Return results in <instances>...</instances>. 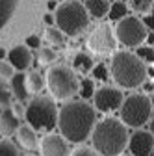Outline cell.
<instances>
[{"instance_id":"cell-1","label":"cell","mask_w":154,"mask_h":156,"mask_svg":"<svg viewBox=\"0 0 154 156\" xmlns=\"http://www.w3.org/2000/svg\"><path fill=\"white\" fill-rule=\"evenodd\" d=\"M95 123L97 112L86 101H67L61 108H58L56 126L67 143H84L89 140Z\"/></svg>"},{"instance_id":"cell-2","label":"cell","mask_w":154,"mask_h":156,"mask_svg":"<svg viewBox=\"0 0 154 156\" xmlns=\"http://www.w3.org/2000/svg\"><path fill=\"white\" fill-rule=\"evenodd\" d=\"M89 138L97 156H121L126 149L128 128L115 117H104L95 123Z\"/></svg>"},{"instance_id":"cell-3","label":"cell","mask_w":154,"mask_h":156,"mask_svg":"<svg viewBox=\"0 0 154 156\" xmlns=\"http://www.w3.org/2000/svg\"><path fill=\"white\" fill-rule=\"evenodd\" d=\"M108 69L117 87H123V89L139 87L147 80V65L134 52H128V50L113 52L111 63Z\"/></svg>"},{"instance_id":"cell-4","label":"cell","mask_w":154,"mask_h":156,"mask_svg":"<svg viewBox=\"0 0 154 156\" xmlns=\"http://www.w3.org/2000/svg\"><path fill=\"white\" fill-rule=\"evenodd\" d=\"M54 24L63 35L76 37L89 26V15L78 0H65L54 9Z\"/></svg>"},{"instance_id":"cell-5","label":"cell","mask_w":154,"mask_h":156,"mask_svg":"<svg viewBox=\"0 0 154 156\" xmlns=\"http://www.w3.org/2000/svg\"><path fill=\"white\" fill-rule=\"evenodd\" d=\"M119 117L126 128L141 130V126L149 123L152 125V99L143 93H132L124 97L119 108Z\"/></svg>"},{"instance_id":"cell-6","label":"cell","mask_w":154,"mask_h":156,"mask_svg":"<svg viewBox=\"0 0 154 156\" xmlns=\"http://www.w3.org/2000/svg\"><path fill=\"white\" fill-rule=\"evenodd\" d=\"M23 117L26 119V125L33 128L35 132H39V130L52 132L58 121V106L50 97L37 95V97H32V101L24 108Z\"/></svg>"},{"instance_id":"cell-7","label":"cell","mask_w":154,"mask_h":156,"mask_svg":"<svg viewBox=\"0 0 154 156\" xmlns=\"http://www.w3.org/2000/svg\"><path fill=\"white\" fill-rule=\"evenodd\" d=\"M47 86L56 101H71L78 93V76L67 65H54L47 73Z\"/></svg>"},{"instance_id":"cell-8","label":"cell","mask_w":154,"mask_h":156,"mask_svg":"<svg viewBox=\"0 0 154 156\" xmlns=\"http://www.w3.org/2000/svg\"><path fill=\"white\" fill-rule=\"evenodd\" d=\"M113 35H115V41H119L126 48H138V47H141V43H145L147 30L141 24L139 17L126 15L124 19H121L117 23V26L113 30Z\"/></svg>"},{"instance_id":"cell-9","label":"cell","mask_w":154,"mask_h":156,"mask_svg":"<svg viewBox=\"0 0 154 156\" xmlns=\"http://www.w3.org/2000/svg\"><path fill=\"white\" fill-rule=\"evenodd\" d=\"M115 47H117V41H115L113 30L106 23L95 26V30L87 37V48L95 54H111L115 52Z\"/></svg>"},{"instance_id":"cell-10","label":"cell","mask_w":154,"mask_h":156,"mask_svg":"<svg viewBox=\"0 0 154 156\" xmlns=\"http://www.w3.org/2000/svg\"><path fill=\"white\" fill-rule=\"evenodd\" d=\"M124 99V95L119 87L113 86H102L99 89H95L93 93V108L95 112H102V113H110L121 108V102Z\"/></svg>"},{"instance_id":"cell-11","label":"cell","mask_w":154,"mask_h":156,"mask_svg":"<svg viewBox=\"0 0 154 156\" xmlns=\"http://www.w3.org/2000/svg\"><path fill=\"white\" fill-rule=\"evenodd\" d=\"M152 132L149 130H136L128 136L126 149L130 156H152Z\"/></svg>"},{"instance_id":"cell-12","label":"cell","mask_w":154,"mask_h":156,"mask_svg":"<svg viewBox=\"0 0 154 156\" xmlns=\"http://www.w3.org/2000/svg\"><path fill=\"white\" fill-rule=\"evenodd\" d=\"M41 156H69V143L60 134H45L37 143Z\"/></svg>"},{"instance_id":"cell-13","label":"cell","mask_w":154,"mask_h":156,"mask_svg":"<svg viewBox=\"0 0 154 156\" xmlns=\"http://www.w3.org/2000/svg\"><path fill=\"white\" fill-rule=\"evenodd\" d=\"M8 63L13 67V71H26L32 65V52L24 45H17L11 50H8Z\"/></svg>"},{"instance_id":"cell-14","label":"cell","mask_w":154,"mask_h":156,"mask_svg":"<svg viewBox=\"0 0 154 156\" xmlns=\"http://www.w3.org/2000/svg\"><path fill=\"white\" fill-rule=\"evenodd\" d=\"M8 87L11 91V97L17 102H26L30 99V93L26 89V76H24V73H15L9 78V86Z\"/></svg>"},{"instance_id":"cell-15","label":"cell","mask_w":154,"mask_h":156,"mask_svg":"<svg viewBox=\"0 0 154 156\" xmlns=\"http://www.w3.org/2000/svg\"><path fill=\"white\" fill-rule=\"evenodd\" d=\"M21 126L19 117L11 112V108H4L0 112V136H4L8 140L9 136H13L17 132V128Z\"/></svg>"},{"instance_id":"cell-16","label":"cell","mask_w":154,"mask_h":156,"mask_svg":"<svg viewBox=\"0 0 154 156\" xmlns=\"http://www.w3.org/2000/svg\"><path fill=\"white\" fill-rule=\"evenodd\" d=\"M17 141L21 143V147H24L26 151H32V149H37V134L33 128H30L28 125H21L17 128Z\"/></svg>"},{"instance_id":"cell-17","label":"cell","mask_w":154,"mask_h":156,"mask_svg":"<svg viewBox=\"0 0 154 156\" xmlns=\"http://www.w3.org/2000/svg\"><path fill=\"white\" fill-rule=\"evenodd\" d=\"M86 11L89 17L93 19H102L108 15V9H110V0H86L84 4Z\"/></svg>"},{"instance_id":"cell-18","label":"cell","mask_w":154,"mask_h":156,"mask_svg":"<svg viewBox=\"0 0 154 156\" xmlns=\"http://www.w3.org/2000/svg\"><path fill=\"white\" fill-rule=\"evenodd\" d=\"M93 67V58L86 52H76L72 56V71L74 73H82V74H87Z\"/></svg>"},{"instance_id":"cell-19","label":"cell","mask_w":154,"mask_h":156,"mask_svg":"<svg viewBox=\"0 0 154 156\" xmlns=\"http://www.w3.org/2000/svg\"><path fill=\"white\" fill-rule=\"evenodd\" d=\"M19 2H21V0H0V30L11 21Z\"/></svg>"},{"instance_id":"cell-20","label":"cell","mask_w":154,"mask_h":156,"mask_svg":"<svg viewBox=\"0 0 154 156\" xmlns=\"http://www.w3.org/2000/svg\"><path fill=\"white\" fill-rule=\"evenodd\" d=\"M24 76H26V89H28L30 95H32V93H39V91L43 89V86H45V78L41 76V73L30 71V73H26Z\"/></svg>"},{"instance_id":"cell-21","label":"cell","mask_w":154,"mask_h":156,"mask_svg":"<svg viewBox=\"0 0 154 156\" xmlns=\"http://www.w3.org/2000/svg\"><path fill=\"white\" fill-rule=\"evenodd\" d=\"M126 15H128V6H126L124 2L117 0V2L110 4V9H108V19H110V21L119 23L121 19H124Z\"/></svg>"},{"instance_id":"cell-22","label":"cell","mask_w":154,"mask_h":156,"mask_svg":"<svg viewBox=\"0 0 154 156\" xmlns=\"http://www.w3.org/2000/svg\"><path fill=\"white\" fill-rule=\"evenodd\" d=\"M45 41L50 43L52 47H63L65 45V35L54 26H47L45 28Z\"/></svg>"},{"instance_id":"cell-23","label":"cell","mask_w":154,"mask_h":156,"mask_svg":"<svg viewBox=\"0 0 154 156\" xmlns=\"http://www.w3.org/2000/svg\"><path fill=\"white\" fill-rule=\"evenodd\" d=\"M93 93H95V82L91 78H82V80H78V95H80L82 101H91Z\"/></svg>"},{"instance_id":"cell-24","label":"cell","mask_w":154,"mask_h":156,"mask_svg":"<svg viewBox=\"0 0 154 156\" xmlns=\"http://www.w3.org/2000/svg\"><path fill=\"white\" fill-rule=\"evenodd\" d=\"M91 80H97V82H108L110 78V69L106 67V63H97L91 67Z\"/></svg>"},{"instance_id":"cell-25","label":"cell","mask_w":154,"mask_h":156,"mask_svg":"<svg viewBox=\"0 0 154 156\" xmlns=\"http://www.w3.org/2000/svg\"><path fill=\"white\" fill-rule=\"evenodd\" d=\"M39 63H43V65H50V63H54L56 62V58H58V54H56V50L52 48V47H43V48H39Z\"/></svg>"},{"instance_id":"cell-26","label":"cell","mask_w":154,"mask_h":156,"mask_svg":"<svg viewBox=\"0 0 154 156\" xmlns=\"http://www.w3.org/2000/svg\"><path fill=\"white\" fill-rule=\"evenodd\" d=\"M0 156H21L17 145L9 140H0Z\"/></svg>"},{"instance_id":"cell-27","label":"cell","mask_w":154,"mask_h":156,"mask_svg":"<svg viewBox=\"0 0 154 156\" xmlns=\"http://www.w3.org/2000/svg\"><path fill=\"white\" fill-rule=\"evenodd\" d=\"M130 8L136 13H150L152 11V0H130Z\"/></svg>"},{"instance_id":"cell-28","label":"cell","mask_w":154,"mask_h":156,"mask_svg":"<svg viewBox=\"0 0 154 156\" xmlns=\"http://www.w3.org/2000/svg\"><path fill=\"white\" fill-rule=\"evenodd\" d=\"M134 54H136V56L139 58V60H141L145 65H147V63H150V65H152V60H154L152 47H147V45L143 47V45H141V47H138V48H136V52H134Z\"/></svg>"},{"instance_id":"cell-29","label":"cell","mask_w":154,"mask_h":156,"mask_svg":"<svg viewBox=\"0 0 154 156\" xmlns=\"http://www.w3.org/2000/svg\"><path fill=\"white\" fill-rule=\"evenodd\" d=\"M11 101H13V97H11L9 87H8V86H4V84H0V106L9 108Z\"/></svg>"},{"instance_id":"cell-30","label":"cell","mask_w":154,"mask_h":156,"mask_svg":"<svg viewBox=\"0 0 154 156\" xmlns=\"http://www.w3.org/2000/svg\"><path fill=\"white\" fill-rule=\"evenodd\" d=\"M13 74H15V71L8 62H0V80H9Z\"/></svg>"},{"instance_id":"cell-31","label":"cell","mask_w":154,"mask_h":156,"mask_svg":"<svg viewBox=\"0 0 154 156\" xmlns=\"http://www.w3.org/2000/svg\"><path fill=\"white\" fill-rule=\"evenodd\" d=\"M24 43H26L24 47H26L28 50H30V48H32V50H39V48H41V39L37 37V35H28Z\"/></svg>"},{"instance_id":"cell-32","label":"cell","mask_w":154,"mask_h":156,"mask_svg":"<svg viewBox=\"0 0 154 156\" xmlns=\"http://www.w3.org/2000/svg\"><path fill=\"white\" fill-rule=\"evenodd\" d=\"M69 156H97L91 147H76L72 152H69Z\"/></svg>"},{"instance_id":"cell-33","label":"cell","mask_w":154,"mask_h":156,"mask_svg":"<svg viewBox=\"0 0 154 156\" xmlns=\"http://www.w3.org/2000/svg\"><path fill=\"white\" fill-rule=\"evenodd\" d=\"M9 106H11V112H13V113L19 117V119H21V117L24 115V106H23L21 102H17V101H15V102H11Z\"/></svg>"},{"instance_id":"cell-34","label":"cell","mask_w":154,"mask_h":156,"mask_svg":"<svg viewBox=\"0 0 154 156\" xmlns=\"http://www.w3.org/2000/svg\"><path fill=\"white\" fill-rule=\"evenodd\" d=\"M43 23H45V24H48V26H52V24H54V15H52V13H45Z\"/></svg>"},{"instance_id":"cell-35","label":"cell","mask_w":154,"mask_h":156,"mask_svg":"<svg viewBox=\"0 0 154 156\" xmlns=\"http://www.w3.org/2000/svg\"><path fill=\"white\" fill-rule=\"evenodd\" d=\"M143 89H145V93L143 95H152V82H147V84H143Z\"/></svg>"},{"instance_id":"cell-36","label":"cell","mask_w":154,"mask_h":156,"mask_svg":"<svg viewBox=\"0 0 154 156\" xmlns=\"http://www.w3.org/2000/svg\"><path fill=\"white\" fill-rule=\"evenodd\" d=\"M47 8H48V9H56V8H58V4H56V0H48V4H47Z\"/></svg>"},{"instance_id":"cell-37","label":"cell","mask_w":154,"mask_h":156,"mask_svg":"<svg viewBox=\"0 0 154 156\" xmlns=\"http://www.w3.org/2000/svg\"><path fill=\"white\" fill-rule=\"evenodd\" d=\"M8 56V52L4 50V48H0V62H4V58Z\"/></svg>"},{"instance_id":"cell-38","label":"cell","mask_w":154,"mask_h":156,"mask_svg":"<svg viewBox=\"0 0 154 156\" xmlns=\"http://www.w3.org/2000/svg\"><path fill=\"white\" fill-rule=\"evenodd\" d=\"M121 156H130V154H121Z\"/></svg>"},{"instance_id":"cell-39","label":"cell","mask_w":154,"mask_h":156,"mask_svg":"<svg viewBox=\"0 0 154 156\" xmlns=\"http://www.w3.org/2000/svg\"><path fill=\"white\" fill-rule=\"evenodd\" d=\"M60 2H65V0H60Z\"/></svg>"},{"instance_id":"cell-40","label":"cell","mask_w":154,"mask_h":156,"mask_svg":"<svg viewBox=\"0 0 154 156\" xmlns=\"http://www.w3.org/2000/svg\"><path fill=\"white\" fill-rule=\"evenodd\" d=\"M30 156H33V154H30Z\"/></svg>"}]
</instances>
